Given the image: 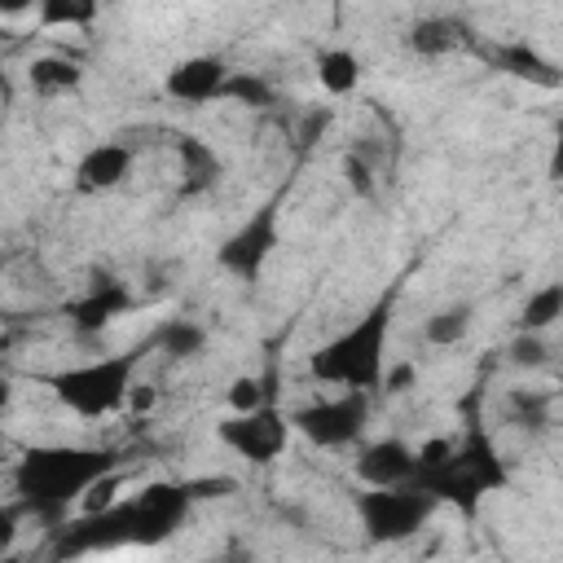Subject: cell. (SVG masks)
<instances>
[{
  "instance_id": "16",
  "label": "cell",
  "mask_w": 563,
  "mask_h": 563,
  "mask_svg": "<svg viewBox=\"0 0 563 563\" xmlns=\"http://www.w3.org/2000/svg\"><path fill=\"white\" fill-rule=\"evenodd\" d=\"M488 62H493L497 70H506V75H515V79H532V84H541V88H554V84H559L554 62H545V57H541L532 44H523V40L497 44V48L488 53Z\"/></svg>"
},
{
  "instance_id": "25",
  "label": "cell",
  "mask_w": 563,
  "mask_h": 563,
  "mask_svg": "<svg viewBox=\"0 0 563 563\" xmlns=\"http://www.w3.org/2000/svg\"><path fill=\"white\" fill-rule=\"evenodd\" d=\"M260 405H273V391L264 387V378L242 374V378L229 383V413H251V409H260Z\"/></svg>"
},
{
  "instance_id": "6",
  "label": "cell",
  "mask_w": 563,
  "mask_h": 563,
  "mask_svg": "<svg viewBox=\"0 0 563 563\" xmlns=\"http://www.w3.org/2000/svg\"><path fill=\"white\" fill-rule=\"evenodd\" d=\"M435 510L440 506L422 488H413V484L356 493V519L365 528V541H374V545H400V541L418 537L431 523Z\"/></svg>"
},
{
  "instance_id": "20",
  "label": "cell",
  "mask_w": 563,
  "mask_h": 563,
  "mask_svg": "<svg viewBox=\"0 0 563 563\" xmlns=\"http://www.w3.org/2000/svg\"><path fill=\"white\" fill-rule=\"evenodd\" d=\"M457 44H462V22H453V18H422L409 31V48L422 57H444Z\"/></svg>"
},
{
  "instance_id": "7",
  "label": "cell",
  "mask_w": 563,
  "mask_h": 563,
  "mask_svg": "<svg viewBox=\"0 0 563 563\" xmlns=\"http://www.w3.org/2000/svg\"><path fill=\"white\" fill-rule=\"evenodd\" d=\"M282 202H286V185L273 189L216 251V264L242 282H255L260 268L268 264V255L282 246Z\"/></svg>"
},
{
  "instance_id": "12",
  "label": "cell",
  "mask_w": 563,
  "mask_h": 563,
  "mask_svg": "<svg viewBox=\"0 0 563 563\" xmlns=\"http://www.w3.org/2000/svg\"><path fill=\"white\" fill-rule=\"evenodd\" d=\"M413 475H418V453L400 435L369 440L356 453V479L365 488H400V484H413Z\"/></svg>"
},
{
  "instance_id": "4",
  "label": "cell",
  "mask_w": 563,
  "mask_h": 563,
  "mask_svg": "<svg viewBox=\"0 0 563 563\" xmlns=\"http://www.w3.org/2000/svg\"><path fill=\"white\" fill-rule=\"evenodd\" d=\"M391 317H396V286H387L347 330L325 339L308 356V374L325 387L339 391H378L383 369H387V339H391Z\"/></svg>"
},
{
  "instance_id": "23",
  "label": "cell",
  "mask_w": 563,
  "mask_h": 563,
  "mask_svg": "<svg viewBox=\"0 0 563 563\" xmlns=\"http://www.w3.org/2000/svg\"><path fill=\"white\" fill-rule=\"evenodd\" d=\"M35 22L40 26H66V31H84L97 22V4L88 0H44L35 9Z\"/></svg>"
},
{
  "instance_id": "9",
  "label": "cell",
  "mask_w": 563,
  "mask_h": 563,
  "mask_svg": "<svg viewBox=\"0 0 563 563\" xmlns=\"http://www.w3.org/2000/svg\"><path fill=\"white\" fill-rule=\"evenodd\" d=\"M290 435H295V431H290V418H286L277 405H260V409H251V413H229V418L216 422V440H220L229 453L246 457L251 466L277 462V457L286 453Z\"/></svg>"
},
{
  "instance_id": "14",
  "label": "cell",
  "mask_w": 563,
  "mask_h": 563,
  "mask_svg": "<svg viewBox=\"0 0 563 563\" xmlns=\"http://www.w3.org/2000/svg\"><path fill=\"white\" fill-rule=\"evenodd\" d=\"M172 154H176V163H180V198H198V194H211L216 185H220V176H224V163H220V154L211 150V141H202V136H194V132H176L172 136Z\"/></svg>"
},
{
  "instance_id": "21",
  "label": "cell",
  "mask_w": 563,
  "mask_h": 563,
  "mask_svg": "<svg viewBox=\"0 0 563 563\" xmlns=\"http://www.w3.org/2000/svg\"><path fill=\"white\" fill-rule=\"evenodd\" d=\"M559 317H563V282H545L541 290L528 295L519 312V334H545Z\"/></svg>"
},
{
  "instance_id": "18",
  "label": "cell",
  "mask_w": 563,
  "mask_h": 563,
  "mask_svg": "<svg viewBox=\"0 0 563 563\" xmlns=\"http://www.w3.org/2000/svg\"><path fill=\"white\" fill-rule=\"evenodd\" d=\"M150 347L167 352L172 361H194V356L207 352V325H202V321H189V317H172L167 325L154 330Z\"/></svg>"
},
{
  "instance_id": "27",
  "label": "cell",
  "mask_w": 563,
  "mask_h": 563,
  "mask_svg": "<svg viewBox=\"0 0 563 563\" xmlns=\"http://www.w3.org/2000/svg\"><path fill=\"white\" fill-rule=\"evenodd\" d=\"M343 176H347V185H352L361 198L374 194V172H369V163H365L361 154H343Z\"/></svg>"
},
{
  "instance_id": "5",
  "label": "cell",
  "mask_w": 563,
  "mask_h": 563,
  "mask_svg": "<svg viewBox=\"0 0 563 563\" xmlns=\"http://www.w3.org/2000/svg\"><path fill=\"white\" fill-rule=\"evenodd\" d=\"M145 347H123L110 356H92L84 365H66L44 374V387L57 396L62 409H70L75 418H110L128 405V391L136 383V365H141Z\"/></svg>"
},
{
  "instance_id": "1",
  "label": "cell",
  "mask_w": 563,
  "mask_h": 563,
  "mask_svg": "<svg viewBox=\"0 0 563 563\" xmlns=\"http://www.w3.org/2000/svg\"><path fill=\"white\" fill-rule=\"evenodd\" d=\"M189 510H194L189 479H154L123 501H106L97 510L62 519L57 537H53V559L66 563V559H84V554L163 545L180 532Z\"/></svg>"
},
{
  "instance_id": "31",
  "label": "cell",
  "mask_w": 563,
  "mask_h": 563,
  "mask_svg": "<svg viewBox=\"0 0 563 563\" xmlns=\"http://www.w3.org/2000/svg\"><path fill=\"white\" fill-rule=\"evenodd\" d=\"M0 466H4V453H0Z\"/></svg>"
},
{
  "instance_id": "26",
  "label": "cell",
  "mask_w": 563,
  "mask_h": 563,
  "mask_svg": "<svg viewBox=\"0 0 563 563\" xmlns=\"http://www.w3.org/2000/svg\"><path fill=\"white\" fill-rule=\"evenodd\" d=\"M510 361L523 365V369H541V365L550 361V343H545L541 334H519V339L510 343Z\"/></svg>"
},
{
  "instance_id": "2",
  "label": "cell",
  "mask_w": 563,
  "mask_h": 563,
  "mask_svg": "<svg viewBox=\"0 0 563 563\" xmlns=\"http://www.w3.org/2000/svg\"><path fill=\"white\" fill-rule=\"evenodd\" d=\"M123 449L114 444H31L13 462V501L48 523H62L66 510L88 497L101 479L123 471Z\"/></svg>"
},
{
  "instance_id": "10",
  "label": "cell",
  "mask_w": 563,
  "mask_h": 563,
  "mask_svg": "<svg viewBox=\"0 0 563 563\" xmlns=\"http://www.w3.org/2000/svg\"><path fill=\"white\" fill-rule=\"evenodd\" d=\"M233 66L216 53H194V57H180L167 75H163V88L167 97L185 101V106H207V101H224V84H229Z\"/></svg>"
},
{
  "instance_id": "30",
  "label": "cell",
  "mask_w": 563,
  "mask_h": 563,
  "mask_svg": "<svg viewBox=\"0 0 563 563\" xmlns=\"http://www.w3.org/2000/svg\"><path fill=\"white\" fill-rule=\"evenodd\" d=\"M9 400H13V387H9V378H4V369H0V413H4Z\"/></svg>"
},
{
  "instance_id": "13",
  "label": "cell",
  "mask_w": 563,
  "mask_h": 563,
  "mask_svg": "<svg viewBox=\"0 0 563 563\" xmlns=\"http://www.w3.org/2000/svg\"><path fill=\"white\" fill-rule=\"evenodd\" d=\"M132 163H136L132 145H123V141H97V145H88L79 154L70 185H75V194H110V189H119L132 176Z\"/></svg>"
},
{
  "instance_id": "22",
  "label": "cell",
  "mask_w": 563,
  "mask_h": 563,
  "mask_svg": "<svg viewBox=\"0 0 563 563\" xmlns=\"http://www.w3.org/2000/svg\"><path fill=\"white\" fill-rule=\"evenodd\" d=\"M506 409H510V422H519L528 431H545L554 422V391H545V387H515Z\"/></svg>"
},
{
  "instance_id": "19",
  "label": "cell",
  "mask_w": 563,
  "mask_h": 563,
  "mask_svg": "<svg viewBox=\"0 0 563 563\" xmlns=\"http://www.w3.org/2000/svg\"><path fill=\"white\" fill-rule=\"evenodd\" d=\"M471 321H475V308L471 303H444V308H435L422 321V339L431 347H457L471 334Z\"/></svg>"
},
{
  "instance_id": "15",
  "label": "cell",
  "mask_w": 563,
  "mask_h": 563,
  "mask_svg": "<svg viewBox=\"0 0 563 563\" xmlns=\"http://www.w3.org/2000/svg\"><path fill=\"white\" fill-rule=\"evenodd\" d=\"M26 84H31L35 97H70L84 84V66L66 53H40L26 66Z\"/></svg>"
},
{
  "instance_id": "28",
  "label": "cell",
  "mask_w": 563,
  "mask_h": 563,
  "mask_svg": "<svg viewBox=\"0 0 563 563\" xmlns=\"http://www.w3.org/2000/svg\"><path fill=\"white\" fill-rule=\"evenodd\" d=\"M409 383H413V365L405 361V365H387V369H383V383H378V387L396 396V391H409Z\"/></svg>"
},
{
  "instance_id": "17",
  "label": "cell",
  "mask_w": 563,
  "mask_h": 563,
  "mask_svg": "<svg viewBox=\"0 0 563 563\" xmlns=\"http://www.w3.org/2000/svg\"><path fill=\"white\" fill-rule=\"evenodd\" d=\"M361 75H365V66H361V57H356L352 48H321V53H317V84H321L330 97L356 92Z\"/></svg>"
},
{
  "instance_id": "3",
  "label": "cell",
  "mask_w": 563,
  "mask_h": 563,
  "mask_svg": "<svg viewBox=\"0 0 563 563\" xmlns=\"http://www.w3.org/2000/svg\"><path fill=\"white\" fill-rule=\"evenodd\" d=\"M413 453H418L413 488H422L435 506H453L466 519H475V510L488 493H501L510 484L506 457L497 453L493 435L484 431V422L475 413H471V422L457 440L435 435Z\"/></svg>"
},
{
  "instance_id": "8",
  "label": "cell",
  "mask_w": 563,
  "mask_h": 563,
  "mask_svg": "<svg viewBox=\"0 0 563 563\" xmlns=\"http://www.w3.org/2000/svg\"><path fill=\"white\" fill-rule=\"evenodd\" d=\"M290 418V431H299L308 444L317 449H343V444H356L365 435V422H369V396L365 391H339V396H325V400H312Z\"/></svg>"
},
{
  "instance_id": "29",
  "label": "cell",
  "mask_w": 563,
  "mask_h": 563,
  "mask_svg": "<svg viewBox=\"0 0 563 563\" xmlns=\"http://www.w3.org/2000/svg\"><path fill=\"white\" fill-rule=\"evenodd\" d=\"M22 506L18 501H0V545H9L18 537V523H22Z\"/></svg>"
},
{
  "instance_id": "11",
  "label": "cell",
  "mask_w": 563,
  "mask_h": 563,
  "mask_svg": "<svg viewBox=\"0 0 563 563\" xmlns=\"http://www.w3.org/2000/svg\"><path fill=\"white\" fill-rule=\"evenodd\" d=\"M132 303H136V299H132V290H128L119 277H92L88 290H79V295L66 303V321H70L75 334L92 339V334H101L114 317H123Z\"/></svg>"
},
{
  "instance_id": "24",
  "label": "cell",
  "mask_w": 563,
  "mask_h": 563,
  "mask_svg": "<svg viewBox=\"0 0 563 563\" xmlns=\"http://www.w3.org/2000/svg\"><path fill=\"white\" fill-rule=\"evenodd\" d=\"M273 97H277L273 84L264 75H255V70H233L229 84H224V101H238V106H251V110L273 106Z\"/></svg>"
}]
</instances>
